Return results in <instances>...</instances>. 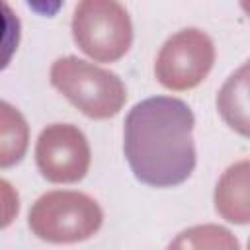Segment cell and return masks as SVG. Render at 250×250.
Masks as SVG:
<instances>
[{
	"instance_id": "obj_1",
	"label": "cell",
	"mask_w": 250,
	"mask_h": 250,
	"mask_svg": "<svg viewBox=\"0 0 250 250\" xmlns=\"http://www.w3.org/2000/svg\"><path fill=\"white\" fill-rule=\"evenodd\" d=\"M193 111L178 98L154 96L125 119L123 150L135 178L150 188L184 184L195 168Z\"/></svg>"
},
{
	"instance_id": "obj_2",
	"label": "cell",
	"mask_w": 250,
	"mask_h": 250,
	"mask_svg": "<svg viewBox=\"0 0 250 250\" xmlns=\"http://www.w3.org/2000/svg\"><path fill=\"white\" fill-rule=\"evenodd\" d=\"M51 80L76 107H82L88 117H107L117 113V107L96 92L123 98V86L113 72L90 66L72 57L55 62Z\"/></svg>"
},
{
	"instance_id": "obj_3",
	"label": "cell",
	"mask_w": 250,
	"mask_h": 250,
	"mask_svg": "<svg viewBox=\"0 0 250 250\" xmlns=\"http://www.w3.org/2000/svg\"><path fill=\"white\" fill-rule=\"evenodd\" d=\"M37 166L41 174L51 182H76L88 168V145L80 131L70 129L64 150L59 148V141L51 129H45L37 143Z\"/></svg>"
},
{
	"instance_id": "obj_4",
	"label": "cell",
	"mask_w": 250,
	"mask_h": 250,
	"mask_svg": "<svg viewBox=\"0 0 250 250\" xmlns=\"http://www.w3.org/2000/svg\"><path fill=\"white\" fill-rule=\"evenodd\" d=\"M217 107L230 129L250 139V61L227 78Z\"/></svg>"
}]
</instances>
